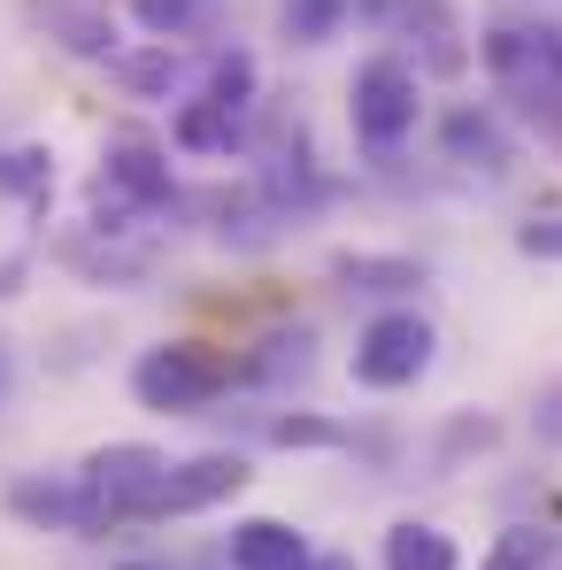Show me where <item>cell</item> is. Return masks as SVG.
<instances>
[{"mask_svg":"<svg viewBox=\"0 0 562 570\" xmlns=\"http://www.w3.org/2000/svg\"><path fill=\"white\" fill-rule=\"evenodd\" d=\"M477 55H485L501 100H516L532 124H562V31L555 23H493Z\"/></svg>","mask_w":562,"mask_h":570,"instance_id":"1","label":"cell"},{"mask_svg":"<svg viewBox=\"0 0 562 570\" xmlns=\"http://www.w3.org/2000/svg\"><path fill=\"white\" fill-rule=\"evenodd\" d=\"M70 478L86 485L100 532H116V524H147V517H162L170 455H162V448H147V440H108V448H93Z\"/></svg>","mask_w":562,"mask_h":570,"instance_id":"2","label":"cell"},{"mask_svg":"<svg viewBox=\"0 0 562 570\" xmlns=\"http://www.w3.org/2000/svg\"><path fill=\"white\" fill-rule=\"evenodd\" d=\"M86 208H93L86 224H100V232H124V224L162 216V208H170V155H162L155 139H139V131L108 139V155H100V170H93Z\"/></svg>","mask_w":562,"mask_h":570,"instance_id":"3","label":"cell"},{"mask_svg":"<svg viewBox=\"0 0 562 570\" xmlns=\"http://www.w3.org/2000/svg\"><path fill=\"white\" fill-rule=\"evenodd\" d=\"M231 379H239V363L216 355V347H200V340H162V347H147L131 363V393L155 416H200Z\"/></svg>","mask_w":562,"mask_h":570,"instance_id":"4","label":"cell"},{"mask_svg":"<svg viewBox=\"0 0 562 570\" xmlns=\"http://www.w3.org/2000/svg\"><path fill=\"white\" fill-rule=\"evenodd\" d=\"M347 116H355V139L371 155H393L416 131V116H424V70L401 62V55H371L347 78Z\"/></svg>","mask_w":562,"mask_h":570,"instance_id":"5","label":"cell"},{"mask_svg":"<svg viewBox=\"0 0 562 570\" xmlns=\"http://www.w3.org/2000/svg\"><path fill=\"white\" fill-rule=\"evenodd\" d=\"M432 347H440V332H432L424 308H377L355 332V385L363 393H401V385H416L432 371Z\"/></svg>","mask_w":562,"mask_h":570,"instance_id":"6","label":"cell"},{"mask_svg":"<svg viewBox=\"0 0 562 570\" xmlns=\"http://www.w3.org/2000/svg\"><path fill=\"white\" fill-rule=\"evenodd\" d=\"M355 16L371 23L377 39L416 47V70H432V78H463V70H470L463 23H455L447 0H355Z\"/></svg>","mask_w":562,"mask_h":570,"instance_id":"7","label":"cell"},{"mask_svg":"<svg viewBox=\"0 0 562 570\" xmlns=\"http://www.w3.org/2000/svg\"><path fill=\"white\" fill-rule=\"evenodd\" d=\"M62 255H70V271H86L93 285H139L155 263H162V239H155V224H124V232L86 224Z\"/></svg>","mask_w":562,"mask_h":570,"instance_id":"8","label":"cell"},{"mask_svg":"<svg viewBox=\"0 0 562 570\" xmlns=\"http://www.w3.org/2000/svg\"><path fill=\"white\" fill-rule=\"evenodd\" d=\"M247 455H231V448H208V455H186V463H170V485H162V517H200V509H224V501H239L247 493Z\"/></svg>","mask_w":562,"mask_h":570,"instance_id":"9","label":"cell"},{"mask_svg":"<svg viewBox=\"0 0 562 570\" xmlns=\"http://www.w3.org/2000/svg\"><path fill=\"white\" fill-rule=\"evenodd\" d=\"M8 509L23 524H39V532H86V540L100 532V517H93V501H86L78 478H16L8 485Z\"/></svg>","mask_w":562,"mask_h":570,"instance_id":"10","label":"cell"},{"mask_svg":"<svg viewBox=\"0 0 562 570\" xmlns=\"http://www.w3.org/2000/svg\"><path fill=\"white\" fill-rule=\"evenodd\" d=\"M39 31H47L62 55H78V62H108V55H116V16H108V0H39Z\"/></svg>","mask_w":562,"mask_h":570,"instance_id":"11","label":"cell"},{"mask_svg":"<svg viewBox=\"0 0 562 570\" xmlns=\"http://www.w3.org/2000/svg\"><path fill=\"white\" fill-rule=\"evenodd\" d=\"M308 540L285 517H239L231 524V570H308Z\"/></svg>","mask_w":562,"mask_h":570,"instance_id":"12","label":"cell"},{"mask_svg":"<svg viewBox=\"0 0 562 570\" xmlns=\"http://www.w3.org/2000/svg\"><path fill=\"white\" fill-rule=\"evenodd\" d=\"M440 147H447V163H470V170H509L516 163V147H509L493 108H455L440 124Z\"/></svg>","mask_w":562,"mask_h":570,"instance_id":"13","label":"cell"},{"mask_svg":"<svg viewBox=\"0 0 562 570\" xmlns=\"http://www.w3.org/2000/svg\"><path fill=\"white\" fill-rule=\"evenodd\" d=\"M377 563L385 570H463V548H455V532H440L424 517H401V524H385Z\"/></svg>","mask_w":562,"mask_h":570,"instance_id":"14","label":"cell"},{"mask_svg":"<svg viewBox=\"0 0 562 570\" xmlns=\"http://www.w3.org/2000/svg\"><path fill=\"white\" fill-rule=\"evenodd\" d=\"M108 78L131 100H170L178 94V47H170V39H155V47H116V55H108Z\"/></svg>","mask_w":562,"mask_h":570,"instance_id":"15","label":"cell"},{"mask_svg":"<svg viewBox=\"0 0 562 570\" xmlns=\"http://www.w3.org/2000/svg\"><path fill=\"white\" fill-rule=\"evenodd\" d=\"M170 139H178L186 155H231V147H239V116L193 94V100H178V116H170Z\"/></svg>","mask_w":562,"mask_h":570,"instance_id":"16","label":"cell"},{"mask_svg":"<svg viewBox=\"0 0 562 570\" xmlns=\"http://www.w3.org/2000/svg\"><path fill=\"white\" fill-rule=\"evenodd\" d=\"M332 278L347 285V293H416L424 285V263H408V255H332Z\"/></svg>","mask_w":562,"mask_h":570,"instance_id":"17","label":"cell"},{"mask_svg":"<svg viewBox=\"0 0 562 570\" xmlns=\"http://www.w3.org/2000/svg\"><path fill=\"white\" fill-rule=\"evenodd\" d=\"M255 78H263V70H255L247 47H216V55H208V78H200V100L247 116V108H255Z\"/></svg>","mask_w":562,"mask_h":570,"instance_id":"18","label":"cell"},{"mask_svg":"<svg viewBox=\"0 0 562 570\" xmlns=\"http://www.w3.org/2000/svg\"><path fill=\"white\" fill-rule=\"evenodd\" d=\"M0 193L47 208V193H55V155H47V147H8V155H0Z\"/></svg>","mask_w":562,"mask_h":570,"instance_id":"19","label":"cell"},{"mask_svg":"<svg viewBox=\"0 0 562 570\" xmlns=\"http://www.w3.org/2000/svg\"><path fill=\"white\" fill-rule=\"evenodd\" d=\"M548 563H555V540L540 524H509V532H493V548H485L477 570H548Z\"/></svg>","mask_w":562,"mask_h":570,"instance_id":"20","label":"cell"},{"mask_svg":"<svg viewBox=\"0 0 562 570\" xmlns=\"http://www.w3.org/2000/svg\"><path fill=\"white\" fill-rule=\"evenodd\" d=\"M270 448H355V432L339 416H316V409H285L270 416Z\"/></svg>","mask_w":562,"mask_h":570,"instance_id":"21","label":"cell"},{"mask_svg":"<svg viewBox=\"0 0 562 570\" xmlns=\"http://www.w3.org/2000/svg\"><path fill=\"white\" fill-rule=\"evenodd\" d=\"M216 16V0H131V23L147 31V39H186Z\"/></svg>","mask_w":562,"mask_h":570,"instance_id":"22","label":"cell"},{"mask_svg":"<svg viewBox=\"0 0 562 570\" xmlns=\"http://www.w3.org/2000/svg\"><path fill=\"white\" fill-rule=\"evenodd\" d=\"M347 16H355V0H285V39L293 47H324Z\"/></svg>","mask_w":562,"mask_h":570,"instance_id":"23","label":"cell"},{"mask_svg":"<svg viewBox=\"0 0 562 570\" xmlns=\"http://www.w3.org/2000/svg\"><path fill=\"white\" fill-rule=\"evenodd\" d=\"M516 255H532V263H562V208L516 224Z\"/></svg>","mask_w":562,"mask_h":570,"instance_id":"24","label":"cell"},{"mask_svg":"<svg viewBox=\"0 0 562 570\" xmlns=\"http://www.w3.org/2000/svg\"><path fill=\"white\" fill-rule=\"evenodd\" d=\"M532 424H540V440H548V448H562V385L540 401V416H532Z\"/></svg>","mask_w":562,"mask_h":570,"instance_id":"25","label":"cell"},{"mask_svg":"<svg viewBox=\"0 0 562 570\" xmlns=\"http://www.w3.org/2000/svg\"><path fill=\"white\" fill-rule=\"evenodd\" d=\"M308 570H355V556H308Z\"/></svg>","mask_w":562,"mask_h":570,"instance_id":"26","label":"cell"},{"mask_svg":"<svg viewBox=\"0 0 562 570\" xmlns=\"http://www.w3.org/2000/svg\"><path fill=\"white\" fill-rule=\"evenodd\" d=\"M8 385H16V371H8V347H0V401H8Z\"/></svg>","mask_w":562,"mask_h":570,"instance_id":"27","label":"cell"},{"mask_svg":"<svg viewBox=\"0 0 562 570\" xmlns=\"http://www.w3.org/2000/svg\"><path fill=\"white\" fill-rule=\"evenodd\" d=\"M124 570H147V563H124Z\"/></svg>","mask_w":562,"mask_h":570,"instance_id":"28","label":"cell"}]
</instances>
